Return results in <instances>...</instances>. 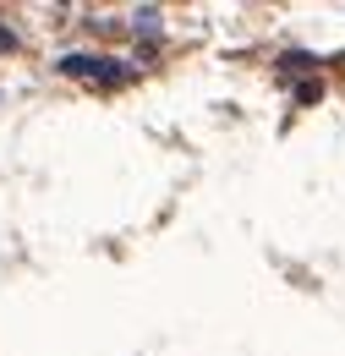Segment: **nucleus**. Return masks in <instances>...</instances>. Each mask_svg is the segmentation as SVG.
I'll return each instance as SVG.
<instances>
[{
	"mask_svg": "<svg viewBox=\"0 0 345 356\" xmlns=\"http://www.w3.org/2000/svg\"><path fill=\"white\" fill-rule=\"evenodd\" d=\"M61 72H66V77H83V83H99V88L127 83V66H115V60H104V55H66Z\"/></svg>",
	"mask_w": 345,
	"mask_h": 356,
	"instance_id": "f257e3e1",
	"label": "nucleus"
}]
</instances>
